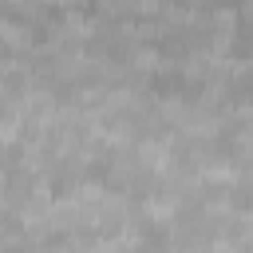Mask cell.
Masks as SVG:
<instances>
[{
  "instance_id": "cell-1",
  "label": "cell",
  "mask_w": 253,
  "mask_h": 253,
  "mask_svg": "<svg viewBox=\"0 0 253 253\" xmlns=\"http://www.w3.org/2000/svg\"><path fill=\"white\" fill-rule=\"evenodd\" d=\"M229 206H233V210H253V182L229 186Z\"/></svg>"
}]
</instances>
